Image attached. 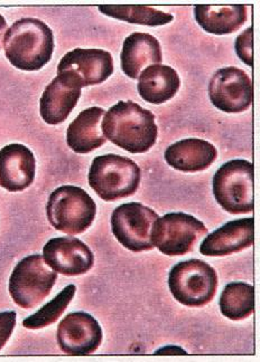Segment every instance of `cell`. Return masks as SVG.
Returning a JSON list of instances; mask_svg holds the SVG:
<instances>
[{
    "mask_svg": "<svg viewBox=\"0 0 260 362\" xmlns=\"http://www.w3.org/2000/svg\"><path fill=\"white\" fill-rule=\"evenodd\" d=\"M57 338L60 348L65 354L88 356L97 351L101 344V327L89 313L74 312L61 321Z\"/></svg>",
    "mask_w": 260,
    "mask_h": 362,
    "instance_id": "obj_12",
    "label": "cell"
},
{
    "mask_svg": "<svg viewBox=\"0 0 260 362\" xmlns=\"http://www.w3.org/2000/svg\"><path fill=\"white\" fill-rule=\"evenodd\" d=\"M205 235L207 227L193 216L171 213L155 221L152 229V242L165 255H186L193 250L196 242Z\"/></svg>",
    "mask_w": 260,
    "mask_h": 362,
    "instance_id": "obj_8",
    "label": "cell"
},
{
    "mask_svg": "<svg viewBox=\"0 0 260 362\" xmlns=\"http://www.w3.org/2000/svg\"><path fill=\"white\" fill-rule=\"evenodd\" d=\"M43 259L53 271L67 276L86 274L94 263L91 250L72 236L50 240L44 246Z\"/></svg>",
    "mask_w": 260,
    "mask_h": 362,
    "instance_id": "obj_13",
    "label": "cell"
},
{
    "mask_svg": "<svg viewBox=\"0 0 260 362\" xmlns=\"http://www.w3.org/2000/svg\"><path fill=\"white\" fill-rule=\"evenodd\" d=\"M102 134L115 146L130 153H144L157 140L155 115L132 101H120L102 119Z\"/></svg>",
    "mask_w": 260,
    "mask_h": 362,
    "instance_id": "obj_1",
    "label": "cell"
},
{
    "mask_svg": "<svg viewBox=\"0 0 260 362\" xmlns=\"http://www.w3.org/2000/svg\"><path fill=\"white\" fill-rule=\"evenodd\" d=\"M169 286L175 300L183 305L203 306L217 293V272L200 259L180 262L169 273Z\"/></svg>",
    "mask_w": 260,
    "mask_h": 362,
    "instance_id": "obj_6",
    "label": "cell"
},
{
    "mask_svg": "<svg viewBox=\"0 0 260 362\" xmlns=\"http://www.w3.org/2000/svg\"><path fill=\"white\" fill-rule=\"evenodd\" d=\"M36 161L28 148L13 144L0 150V186L9 192H23L35 178Z\"/></svg>",
    "mask_w": 260,
    "mask_h": 362,
    "instance_id": "obj_15",
    "label": "cell"
},
{
    "mask_svg": "<svg viewBox=\"0 0 260 362\" xmlns=\"http://www.w3.org/2000/svg\"><path fill=\"white\" fill-rule=\"evenodd\" d=\"M75 291H77L75 285H67V288H63L52 301L45 304L34 315L25 319L23 321V325L30 330H36L57 322V320L63 315V312L67 310L72 298H74Z\"/></svg>",
    "mask_w": 260,
    "mask_h": 362,
    "instance_id": "obj_24",
    "label": "cell"
},
{
    "mask_svg": "<svg viewBox=\"0 0 260 362\" xmlns=\"http://www.w3.org/2000/svg\"><path fill=\"white\" fill-rule=\"evenodd\" d=\"M254 165L247 160L225 163L213 177V194L228 213H251L254 204Z\"/></svg>",
    "mask_w": 260,
    "mask_h": 362,
    "instance_id": "obj_5",
    "label": "cell"
},
{
    "mask_svg": "<svg viewBox=\"0 0 260 362\" xmlns=\"http://www.w3.org/2000/svg\"><path fill=\"white\" fill-rule=\"evenodd\" d=\"M236 52L239 59L248 66H252V27H248L236 40Z\"/></svg>",
    "mask_w": 260,
    "mask_h": 362,
    "instance_id": "obj_25",
    "label": "cell"
},
{
    "mask_svg": "<svg viewBox=\"0 0 260 362\" xmlns=\"http://www.w3.org/2000/svg\"><path fill=\"white\" fill-rule=\"evenodd\" d=\"M81 86L69 74H57L40 98V117L47 124L64 122L81 96Z\"/></svg>",
    "mask_w": 260,
    "mask_h": 362,
    "instance_id": "obj_14",
    "label": "cell"
},
{
    "mask_svg": "<svg viewBox=\"0 0 260 362\" xmlns=\"http://www.w3.org/2000/svg\"><path fill=\"white\" fill-rule=\"evenodd\" d=\"M254 218L237 219L207 235L200 246V252L205 256L230 255L250 247L254 244Z\"/></svg>",
    "mask_w": 260,
    "mask_h": 362,
    "instance_id": "obj_16",
    "label": "cell"
},
{
    "mask_svg": "<svg viewBox=\"0 0 260 362\" xmlns=\"http://www.w3.org/2000/svg\"><path fill=\"white\" fill-rule=\"evenodd\" d=\"M46 214L54 228L73 236L86 232L91 226L97 205L82 188L62 186L50 196Z\"/></svg>",
    "mask_w": 260,
    "mask_h": 362,
    "instance_id": "obj_4",
    "label": "cell"
},
{
    "mask_svg": "<svg viewBox=\"0 0 260 362\" xmlns=\"http://www.w3.org/2000/svg\"><path fill=\"white\" fill-rule=\"evenodd\" d=\"M16 325V312H1L0 313V350L7 344Z\"/></svg>",
    "mask_w": 260,
    "mask_h": 362,
    "instance_id": "obj_26",
    "label": "cell"
},
{
    "mask_svg": "<svg viewBox=\"0 0 260 362\" xmlns=\"http://www.w3.org/2000/svg\"><path fill=\"white\" fill-rule=\"evenodd\" d=\"M7 30V22L1 15H0V48H1V42H3L4 34Z\"/></svg>",
    "mask_w": 260,
    "mask_h": 362,
    "instance_id": "obj_27",
    "label": "cell"
},
{
    "mask_svg": "<svg viewBox=\"0 0 260 362\" xmlns=\"http://www.w3.org/2000/svg\"><path fill=\"white\" fill-rule=\"evenodd\" d=\"M138 78L140 98L148 103H165L172 99L181 86L176 71L166 65L148 66Z\"/></svg>",
    "mask_w": 260,
    "mask_h": 362,
    "instance_id": "obj_21",
    "label": "cell"
},
{
    "mask_svg": "<svg viewBox=\"0 0 260 362\" xmlns=\"http://www.w3.org/2000/svg\"><path fill=\"white\" fill-rule=\"evenodd\" d=\"M159 215L140 203L119 206L111 215V229L115 238L127 250L140 253L155 247L152 229Z\"/></svg>",
    "mask_w": 260,
    "mask_h": 362,
    "instance_id": "obj_9",
    "label": "cell"
},
{
    "mask_svg": "<svg viewBox=\"0 0 260 362\" xmlns=\"http://www.w3.org/2000/svg\"><path fill=\"white\" fill-rule=\"evenodd\" d=\"M121 69L128 78H140L144 69L163 61L161 45L153 35L134 33L125 40L121 51Z\"/></svg>",
    "mask_w": 260,
    "mask_h": 362,
    "instance_id": "obj_17",
    "label": "cell"
},
{
    "mask_svg": "<svg viewBox=\"0 0 260 362\" xmlns=\"http://www.w3.org/2000/svg\"><path fill=\"white\" fill-rule=\"evenodd\" d=\"M221 313L228 319H247L255 311V288L247 283H230L221 294Z\"/></svg>",
    "mask_w": 260,
    "mask_h": 362,
    "instance_id": "obj_22",
    "label": "cell"
},
{
    "mask_svg": "<svg viewBox=\"0 0 260 362\" xmlns=\"http://www.w3.org/2000/svg\"><path fill=\"white\" fill-rule=\"evenodd\" d=\"M99 11L107 16L119 19L130 24L145 26H162L172 22L174 17L171 13H164L142 5H101Z\"/></svg>",
    "mask_w": 260,
    "mask_h": 362,
    "instance_id": "obj_23",
    "label": "cell"
},
{
    "mask_svg": "<svg viewBox=\"0 0 260 362\" xmlns=\"http://www.w3.org/2000/svg\"><path fill=\"white\" fill-rule=\"evenodd\" d=\"M217 157V151L213 144L196 138L181 140L169 146L165 151L166 163L183 173L205 170Z\"/></svg>",
    "mask_w": 260,
    "mask_h": 362,
    "instance_id": "obj_18",
    "label": "cell"
},
{
    "mask_svg": "<svg viewBox=\"0 0 260 362\" xmlns=\"http://www.w3.org/2000/svg\"><path fill=\"white\" fill-rule=\"evenodd\" d=\"M105 115V110L98 107L82 111L67 128V146L80 155H86L101 147L107 140L100 127Z\"/></svg>",
    "mask_w": 260,
    "mask_h": 362,
    "instance_id": "obj_19",
    "label": "cell"
},
{
    "mask_svg": "<svg viewBox=\"0 0 260 362\" xmlns=\"http://www.w3.org/2000/svg\"><path fill=\"white\" fill-rule=\"evenodd\" d=\"M4 49L13 66L22 71H38L52 59L53 32L40 19H19L6 32Z\"/></svg>",
    "mask_w": 260,
    "mask_h": 362,
    "instance_id": "obj_2",
    "label": "cell"
},
{
    "mask_svg": "<svg viewBox=\"0 0 260 362\" xmlns=\"http://www.w3.org/2000/svg\"><path fill=\"white\" fill-rule=\"evenodd\" d=\"M113 73L111 54L102 49L75 48L60 61L57 74H69L80 83L81 88L105 82Z\"/></svg>",
    "mask_w": 260,
    "mask_h": 362,
    "instance_id": "obj_11",
    "label": "cell"
},
{
    "mask_svg": "<svg viewBox=\"0 0 260 362\" xmlns=\"http://www.w3.org/2000/svg\"><path fill=\"white\" fill-rule=\"evenodd\" d=\"M57 280V273L40 254L30 255L17 264L9 279V294L23 309H32L42 303L51 293Z\"/></svg>",
    "mask_w": 260,
    "mask_h": 362,
    "instance_id": "obj_7",
    "label": "cell"
},
{
    "mask_svg": "<svg viewBox=\"0 0 260 362\" xmlns=\"http://www.w3.org/2000/svg\"><path fill=\"white\" fill-rule=\"evenodd\" d=\"M209 96L212 104L223 112H244L254 99L251 80L237 67L220 69L210 81Z\"/></svg>",
    "mask_w": 260,
    "mask_h": 362,
    "instance_id": "obj_10",
    "label": "cell"
},
{
    "mask_svg": "<svg viewBox=\"0 0 260 362\" xmlns=\"http://www.w3.org/2000/svg\"><path fill=\"white\" fill-rule=\"evenodd\" d=\"M142 173L135 161L117 155L94 158L89 170V185L101 199L115 202L138 189Z\"/></svg>",
    "mask_w": 260,
    "mask_h": 362,
    "instance_id": "obj_3",
    "label": "cell"
},
{
    "mask_svg": "<svg viewBox=\"0 0 260 362\" xmlns=\"http://www.w3.org/2000/svg\"><path fill=\"white\" fill-rule=\"evenodd\" d=\"M196 22L205 32L231 34L247 22V7L244 5H198L194 8Z\"/></svg>",
    "mask_w": 260,
    "mask_h": 362,
    "instance_id": "obj_20",
    "label": "cell"
}]
</instances>
